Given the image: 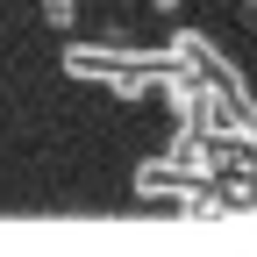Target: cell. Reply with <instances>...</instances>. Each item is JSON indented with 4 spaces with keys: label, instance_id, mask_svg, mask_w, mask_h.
<instances>
[{
    "label": "cell",
    "instance_id": "obj_3",
    "mask_svg": "<svg viewBox=\"0 0 257 257\" xmlns=\"http://www.w3.org/2000/svg\"><path fill=\"white\" fill-rule=\"evenodd\" d=\"M243 22H250V29H257V0H250V8H243Z\"/></svg>",
    "mask_w": 257,
    "mask_h": 257
},
{
    "label": "cell",
    "instance_id": "obj_1",
    "mask_svg": "<svg viewBox=\"0 0 257 257\" xmlns=\"http://www.w3.org/2000/svg\"><path fill=\"white\" fill-rule=\"evenodd\" d=\"M43 22H50V29H72L79 8H72V0H43Z\"/></svg>",
    "mask_w": 257,
    "mask_h": 257
},
{
    "label": "cell",
    "instance_id": "obj_2",
    "mask_svg": "<svg viewBox=\"0 0 257 257\" xmlns=\"http://www.w3.org/2000/svg\"><path fill=\"white\" fill-rule=\"evenodd\" d=\"M150 8H157V15H172V8H179V0H150Z\"/></svg>",
    "mask_w": 257,
    "mask_h": 257
}]
</instances>
